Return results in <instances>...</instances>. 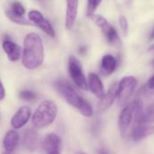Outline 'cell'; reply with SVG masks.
<instances>
[{"label":"cell","instance_id":"4316f807","mask_svg":"<svg viewBox=\"0 0 154 154\" xmlns=\"http://www.w3.org/2000/svg\"><path fill=\"white\" fill-rule=\"evenodd\" d=\"M86 52H87V48H86L85 46H81V47L79 48V53H80L81 55H84Z\"/></svg>","mask_w":154,"mask_h":154},{"label":"cell","instance_id":"ba28073f","mask_svg":"<svg viewBox=\"0 0 154 154\" xmlns=\"http://www.w3.org/2000/svg\"><path fill=\"white\" fill-rule=\"evenodd\" d=\"M29 20L32 22L33 24L38 26L41 30H42L47 35L51 37H55V32L51 24L48 20L44 18V16L42 14L41 12L37 10H32L28 14Z\"/></svg>","mask_w":154,"mask_h":154},{"label":"cell","instance_id":"52a82bcc","mask_svg":"<svg viewBox=\"0 0 154 154\" xmlns=\"http://www.w3.org/2000/svg\"><path fill=\"white\" fill-rule=\"evenodd\" d=\"M134 116V109L133 102L127 104L122 109L119 117H118V128L122 135H125L127 133L131 124L133 123Z\"/></svg>","mask_w":154,"mask_h":154},{"label":"cell","instance_id":"4dcf8cb0","mask_svg":"<svg viewBox=\"0 0 154 154\" xmlns=\"http://www.w3.org/2000/svg\"><path fill=\"white\" fill-rule=\"evenodd\" d=\"M80 154H88V153H85V152H82V153H80Z\"/></svg>","mask_w":154,"mask_h":154},{"label":"cell","instance_id":"7402d4cb","mask_svg":"<svg viewBox=\"0 0 154 154\" xmlns=\"http://www.w3.org/2000/svg\"><path fill=\"white\" fill-rule=\"evenodd\" d=\"M19 97H20V98L23 99V101L30 102V101L34 100V99L37 97V95H36V93H34V92L32 91V90H23V91L20 92Z\"/></svg>","mask_w":154,"mask_h":154},{"label":"cell","instance_id":"2e32d148","mask_svg":"<svg viewBox=\"0 0 154 154\" xmlns=\"http://www.w3.org/2000/svg\"><path fill=\"white\" fill-rule=\"evenodd\" d=\"M118 63L116 57L112 54H106L101 60V71L105 76H109L113 74L117 69Z\"/></svg>","mask_w":154,"mask_h":154},{"label":"cell","instance_id":"5b68a950","mask_svg":"<svg viewBox=\"0 0 154 154\" xmlns=\"http://www.w3.org/2000/svg\"><path fill=\"white\" fill-rule=\"evenodd\" d=\"M69 73L75 85L82 90H88V80L84 75L80 61L75 57L70 56L69 59Z\"/></svg>","mask_w":154,"mask_h":154},{"label":"cell","instance_id":"7c38bea8","mask_svg":"<svg viewBox=\"0 0 154 154\" xmlns=\"http://www.w3.org/2000/svg\"><path fill=\"white\" fill-rule=\"evenodd\" d=\"M88 89L98 98H101L106 93L104 84L98 75L96 73H89L88 79Z\"/></svg>","mask_w":154,"mask_h":154},{"label":"cell","instance_id":"ac0fdd59","mask_svg":"<svg viewBox=\"0 0 154 154\" xmlns=\"http://www.w3.org/2000/svg\"><path fill=\"white\" fill-rule=\"evenodd\" d=\"M19 141H20V137L17 132H15L14 130L8 131L5 134L3 141V145L5 150L9 153L14 152V150L17 148L19 144Z\"/></svg>","mask_w":154,"mask_h":154},{"label":"cell","instance_id":"ffe728a7","mask_svg":"<svg viewBox=\"0 0 154 154\" xmlns=\"http://www.w3.org/2000/svg\"><path fill=\"white\" fill-rule=\"evenodd\" d=\"M5 14L9 18V20H11L13 23H18V24H21V25H32L33 24L32 22H30V20H27L23 16L17 15V14H14L11 10L5 11Z\"/></svg>","mask_w":154,"mask_h":154},{"label":"cell","instance_id":"30bf717a","mask_svg":"<svg viewBox=\"0 0 154 154\" xmlns=\"http://www.w3.org/2000/svg\"><path fill=\"white\" fill-rule=\"evenodd\" d=\"M116 90H117V83L113 84L107 92L99 98V102L97 104V112L99 114L106 112L115 102L116 99Z\"/></svg>","mask_w":154,"mask_h":154},{"label":"cell","instance_id":"603a6c76","mask_svg":"<svg viewBox=\"0 0 154 154\" xmlns=\"http://www.w3.org/2000/svg\"><path fill=\"white\" fill-rule=\"evenodd\" d=\"M11 11H12L14 14H17V15H21V16H23V14H24V13H25L24 7H23V5H22L20 2H18V1H14V2L12 3V5H11Z\"/></svg>","mask_w":154,"mask_h":154},{"label":"cell","instance_id":"484cf974","mask_svg":"<svg viewBox=\"0 0 154 154\" xmlns=\"http://www.w3.org/2000/svg\"><path fill=\"white\" fill-rule=\"evenodd\" d=\"M5 97V88L4 85L0 79V100H3Z\"/></svg>","mask_w":154,"mask_h":154},{"label":"cell","instance_id":"9a60e30c","mask_svg":"<svg viewBox=\"0 0 154 154\" xmlns=\"http://www.w3.org/2000/svg\"><path fill=\"white\" fill-rule=\"evenodd\" d=\"M3 49L10 60L16 61L21 58L22 48L11 40L6 39L3 42Z\"/></svg>","mask_w":154,"mask_h":154},{"label":"cell","instance_id":"8992f818","mask_svg":"<svg viewBox=\"0 0 154 154\" xmlns=\"http://www.w3.org/2000/svg\"><path fill=\"white\" fill-rule=\"evenodd\" d=\"M91 18L94 20L95 23L101 29L106 41L110 44H116V43L120 42V39H119L117 31L105 17H103L101 15L94 14Z\"/></svg>","mask_w":154,"mask_h":154},{"label":"cell","instance_id":"83f0119b","mask_svg":"<svg viewBox=\"0 0 154 154\" xmlns=\"http://www.w3.org/2000/svg\"><path fill=\"white\" fill-rule=\"evenodd\" d=\"M149 39H150V41H152V40H154V26L152 27V31H151V32H150Z\"/></svg>","mask_w":154,"mask_h":154},{"label":"cell","instance_id":"9c48e42d","mask_svg":"<svg viewBox=\"0 0 154 154\" xmlns=\"http://www.w3.org/2000/svg\"><path fill=\"white\" fill-rule=\"evenodd\" d=\"M31 118V109L29 106H21L11 119V125L14 129H20L23 127Z\"/></svg>","mask_w":154,"mask_h":154},{"label":"cell","instance_id":"e0dca14e","mask_svg":"<svg viewBox=\"0 0 154 154\" xmlns=\"http://www.w3.org/2000/svg\"><path fill=\"white\" fill-rule=\"evenodd\" d=\"M37 140H38V135L34 129L28 128L23 132L22 137V143L26 150L31 152L34 151L37 146Z\"/></svg>","mask_w":154,"mask_h":154},{"label":"cell","instance_id":"f1b7e54d","mask_svg":"<svg viewBox=\"0 0 154 154\" xmlns=\"http://www.w3.org/2000/svg\"><path fill=\"white\" fill-rule=\"evenodd\" d=\"M149 51H154V43L152 45H151L150 47H149Z\"/></svg>","mask_w":154,"mask_h":154},{"label":"cell","instance_id":"f546056e","mask_svg":"<svg viewBox=\"0 0 154 154\" xmlns=\"http://www.w3.org/2000/svg\"><path fill=\"white\" fill-rule=\"evenodd\" d=\"M51 154H60V152H53V153H51Z\"/></svg>","mask_w":154,"mask_h":154},{"label":"cell","instance_id":"d6986e66","mask_svg":"<svg viewBox=\"0 0 154 154\" xmlns=\"http://www.w3.org/2000/svg\"><path fill=\"white\" fill-rule=\"evenodd\" d=\"M154 123V104L151 105L144 112L143 116L135 122V125H152Z\"/></svg>","mask_w":154,"mask_h":154},{"label":"cell","instance_id":"7a4b0ae2","mask_svg":"<svg viewBox=\"0 0 154 154\" xmlns=\"http://www.w3.org/2000/svg\"><path fill=\"white\" fill-rule=\"evenodd\" d=\"M58 114V107L53 101L42 102L32 116V124L37 129H42L51 125Z\"/></svg>","mask_w":154,"mask_h":154},{"label":"cell","instance_id":"6da1fadb","mask_svg":"<svg viewBox=\"0 0 154 154\" xmlns=\"http://www.w3.org/2000/svg\"><path fill=\"white\" fill-rule=\"evenodd\" d=\"M44 60V48L41 37L35 32L28 33L23 41V65L28 69L40 67Z\"/></svg>","mask_w":154,"mask_h":154},{"label":"cell","instance_id":"5bb4252c","mask_svg":"<svg viewBox=\"0 0 154 154\" xmlns=\"http://www.w3.org/2000/svg\"><path fill=\"white\" fill-rule=\"evenodd\" d=\"M78 7H79V0H67L65 26L68 30L72 29V27L74 26L78 14Z\"/></svg>","mask_w":154,"mask_h":154},{"label":"cell","instance_id":"d4e9b609","mask_svg":"<svg viewBox=\"0 0 154 154\" xmlns=\"http://www.w3.org/2000/svg\"><path fill=\"white\" fill-rule=\"evenodd\" d=\"M147 88L151 90H153L154 89V74L148 79L147 81V84H146Z\"/></svg>","mask_w":154,"mask_h":154},{"label":"cell","instance_id":"44dd1931","mask_svg":"<svg viewBox=\"0 0 154 154\" xmlns=\"http://www.w3.org/2000/svg\"><path fill=\"white\" fill-rule=\"evenodd\" d=\"M102 3V0H88V6H87V15L92 17L95 14L97 7Z\"/></svg>","mask_w":154,"mask_h":154},{"label":"cell","instance_id":"3957f363","mask_svg":"<svg viewBox=\"0 0 154 154\" xmlns=\"http://www.w3.org/2000/svg\"><path fill=\"white\" fill-rule=\"evenodd\" d=\"M55 88L61 94V96L66 99V101L78 110L80 109L86 99H84L82 97H80L76 90L72 88V86L66 80L60 79L54 83Z\"/></svg>","mask_w":154,"mask_h":154},{"label":"cell","instance_id":"4fadbf2b","mask_svg":"<svg viewBox=\"0 0 154 154\" xmlns=\"http://www.w3.org/2000/svg\"><path fill=\"white\" fill-rule=\"evenodd\" d=\"M61 141L56 134H49L43 140V149L47 154L60 152Z\"/></svg>","mask_w":154,"mask_h":154},{"label":"cell","instance_id":"8fae6325","mask_svg":"<svg viewBox=\"0 0 154 154\" xmlns=\"http://www.w3.org/2000/svg\"><path fill=\"white\" fill-rule=\"evenodd\" d=\"M153 134L154 125H135L131 132V137L134 142H141Z\"/></svg>","mask_w":154,"mask_h":154},{"label":"cell","instance_id":"277c9868","mask_svg":"<svg viewBox=\"0 0 154 154\" xmlns=\"http://www.w3.org/2000/svg\"><path fill=\"white\" fill-rule=\"evenodd\" d=\"M138 85V80L134 76H125L117 83L116 98L120 104H125L134 95Z\"/></svg>","mask_w":154,"mask_h":154},{"label":"cell","instance_id":"cb8c5ba5","mask_svg":"<svg viewBox=\"0 0 154 154\" xmlns=\"http://www.w3.org/2000/svg\"><path fill=\"white\" fill-rule=\"evenodd\" d=\"M118 22H119V25H120V28L122 29L123 33L126 36L127 32H128V20H127V18L125 15H121L118 19Z\"/></svg>","mask_w":154,"mask_h":154}]
</instances>
